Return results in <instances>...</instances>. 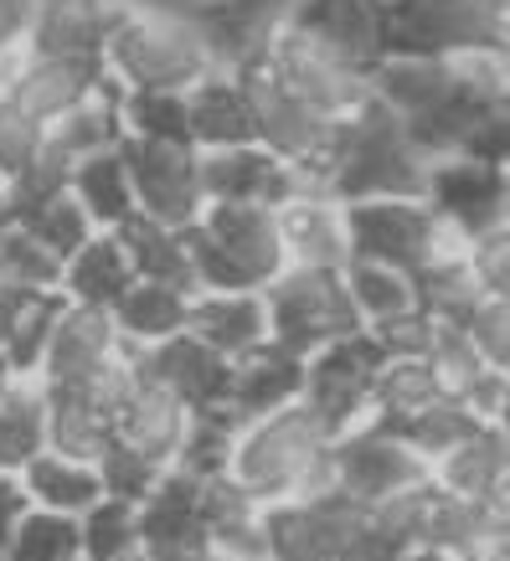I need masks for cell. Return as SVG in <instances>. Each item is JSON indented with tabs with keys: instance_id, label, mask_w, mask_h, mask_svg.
Here are the masks:
<instances>
[{
	"instance_id": "obj_22",
	"label": "cell",
	"mask_w": 510,
	"mask_h": 561,
	"mask_svg": "<svg viewBox=\"0 0 510 561\" xmlns=\"http://www.w3.org/2000/svg\"><path fill=\"white\" fill-rule=\"evenodd\" d=\"M186 135L196 150H227V145H253V99L238 72H212L196 88H186Z\"/></svg>"
},
{
	"instance_id": "obj_10",
	"label": "cell",
	"mask_w": 510,
	"mask_h": 561,
	"mask_svg": "<svg viewBox=\"0 0 510 561\" xmlns=\"http://www.w3.org/2000/svg\"><path fill=\"white\" fill-rule=\"evenodd\" d=\"M336 469H340V494L356 511H376L382 500L412 490V484H423L433 474L412 443H403L392 427L372 423V417L336 438Z\"/></svg>"
},
{
	"instance_id": "obj_23",
	"label": "cell",
	"mask_w": 510,
	"mask_h": 561,
	"mask_svg": "<svg viewBox=\"0 0 510 561\" xmlns=\"http://www.w3.org/2000/svg\"><path fill=\"white\" fill-rule=\"evenodd\" d=\"M433 479H439L443 490L475 500V505H506V479H510L506 423H479L443 459H433Z\"/></svg>"
},
{
	"instance_id": "obj_25",
	"label": "cell",
	"mask_w": 510,
	"mask_h": 561,
	"mask_svg": "<svg viewBox=\"0 0 510 561\" xmlns=\"http://www.w3.org/2000/svg\"><path fill=\"white\" fill-rule=\"evenodd\" d=\"M135 284L129 253H124L120 232H93L78 253L63 263V299L68 305H88V309H109L124 289Z\"/></svg>"
},
{
	"instance_id": "obj_53",
	"label": "cell",
	"mask_w": 510,
	"mask_h": 561,
	"mask_svg": "<svg viewBox=\"0 0 510 561\" xmlns=\"http://www.w3.org/2000/svg\"><path fill=\"white\" fill-rule=\"evenodd\" d=\"M0 294H5V289H0Z\"/></svg>"
},
{
	"instance_id": "obj_31",
	"label": "cell",
	"mask_w": 510,
	"mask_h": 561,
	"mask_svg": "<svg viewBox=\"0 0 510 561\" xmlns=\"http://www.w3.org/2000/svg\"><path fill=\"white\" fill-rule=\"evenodd\" d=\"M433 397H439V381L423 356H387L372 376V423L397 427L403 417L428 408Z\"/></svg>"
},
{
	"instance_id": "obj_37",
	"label": "cell",
	"mask_w": 510,
	"mask_h": 561,
	"mask_svg": "<svg viewBox=\"0 0 510 561\" xmlns=\"http://www.w3.org/2000/svg\"><path fill=\"white\" fill-rule=\"evenodd\" d=\"M114 438L109 412H99L83 397H47V448L68 459H99V448Z\"/></svg>"
},
{
	"instance_id": "obj_34",
	"label": "cell",
	"mask_w": 510,
	"mask_h": 561,
	"mask_svg": "<svg viewBox=\"0 0 510 561\" xmlns=\"http://www.w3.org/2000/svg\"><path fill=\"white\" fill-rule=\"evenodd\" d=\"M423 360H428V371H433V381H439L443 397H460V402L495 371L490 360L475 351V341L464 335V324H439V320H433V335H428Z\"/></svg>"
},
{
	"instance_id": "obj_3",
	"label": "cell",
	"mask_w": 510,
	"mask_h": 561,
	"mask_svg": "<svg viewBox=\"0 0 510 561\" xmlns=\"http://www.w3.org/2000/svg\"><path fill=\"white\" fill-rule=\"evenodd\" d=\"M330 433L305 402H290V408L269 412V417H253V423L238 427L233 438V463L227 474L238 479L242 490L273 505V500H290L294 484L305 479V469L330 448Z\"/></svg>"
},
{
	"instance_id": "obj_11",
	"label": "cell",
	"mask_w": 510,
	"mask_h": 561,
	"mask_svg": "<svg viewBox=\"0 0 510 561\" xmlns=\"http://www.w3.org/2000/svg\"><path fill=\"white\" fill-rule=\"evenodd\" d=\"M196 232H202L238 278L242 289H263L279 273L290 268L284 263V242H279V217L273 206L258 202H206L202 217H196Z\"/></svg>"
},
{
	"instance_id": "obj_35",
	"label": "cell",
	"mask_w": 510,
	"mask_h": 561,
	"mask_svg": "<svg viewBox=\"0 0 510 561\" xmlns=\"http://www.w3.org/2000/svg\"><path fill=\"white\" fill-rule=\"evenodd\" d=\"M78 546L83 561H129L139 557V526H135V505L99 494L83 515H78Z\"/></svg>"
},
{
	"instance_id": "obj_52",
	"label": "cell",
	"mask_w": 510,
	"mask_h": 561,
	"mask_svg": "<svg viewBox=\"0 0 510 561\" xmlns=\"http://www.w3.org/2000/svg\"><path fill=\"white\" fill-rule=\"evenodd\" d=\"M0 227H5V221H0Z\"/></svg>"
},
{
	"instance_id": "obj_2",
	"label": "cell",
	"mask_w": 510,
	"mask_h": 561,
	"mask_svg": "<svg viewBox=\"0 0 510 561\" xmlns=\"http://www.w3.org/2000/svg\"><path fill=\"white\" fill-rule=\"evenodd\" d=\"M428 160L408 139L403 119L387 103H361L351 119H340L336 150L325 160V191L336 202H376V196H423Z\"/></svg>"
},
{
	"instance_id": "obj_27",
	"label": "cell",
	"mask_w": 510,
	"mask_h": 561,
	"mask_svg": "<svg viewBox=\"0 0 510 561\" xmlns=\"http://www.w3.org/2000/svg\"><path fill=\"white\" fill-rule=\"evenodd\" d=\"M68 191L99 232H120L124 221L135 217V186H129V171H124V160H120V145L72 160Z\"/></svg>"
},
{
	"instance_id": "obj_13",
	"label": "cell",
	"mask_w": 510,
	"mask_h": 561,
	"mask_svg": "<svg viewBox=\"0 0 510 561\" xmlns=\"http://www.w3.org/2000/svg\"><path fill=\"white\" fill-rule=\"evenodd\" d=\"M361 515L366 511H356L345 494H330V500H273V505H263L269 561H336Z\"/></svg>"
},
{
	"instance_id": "obj_49",
	"label": "cell",
	"mask_w": 510,
	"mask_h": 561,
	"mask_svg": "<svg viewBox=\"0 0 510 561\" xmlns=\"http://www.w3.org/2000/svg\"><path fill=\"white\" fill-rule=\"evenodd\" d=\"M403 561H454V557H449V551H433V546H408Z\"/></svg>"
},
{
	"instance_id": "obj_17",
	"label": "cell",
	"mask_w": 510,
	"mask_h": 561,
	"mask_svg": "<svg viewBox=\"0 0 510 561\" xmlns=\"http://www.w3.org/2000/svg\"><path fill=\"white\" fill-rule=\"evenodd\" d=\"M99 72H103L99 57H68V51H36L32 47L21 57L16 78L5 83V99L16 103L21 114L52 124V119H63L72 103L99 83Z\"/></svg>"
},
{
	"instance_id": "obj_38",
	"label": "cell",
	"mask_w": 510,
	"mask_h": 561,
	"mask_svg": "<svg viewBox=\"0 0 510 561\" xmlns=\"http://www.w3.org/2000/svg\"><path fill=\"white\" fill-rule=\"evenodd\" d=\"M0 561H83L78 546V515H57V511H36L26 505V515L11 530V546Z\"/></svg>"
},
{
	"instance_id": "obj_12",
	"label": "cell",
	"mask_w": 510,
	"mask_h": 561,
	"mask_svg": "<svg viewBox=\"0 0 510 561\" xmlns=\"http://www.w3.org/2000/svg\"><path fill=\"white\" fill-rule=\"evenodd\" d=\"M423 202L433 206V217L454 232V238L475 242L495 227H506V165L490 160H433L428 171Z\"/></svg>"
},
{
	"instance_id": "obj_48",
	"label": "cell",
	"mask_w": 510,
	"mask_h": 561,
	"mask_svg": "<svg viewBox=\"0 0 510 561\" xmlns=\"http://www.w3.org/2000/svg\"><path fill=\"white\" fill-rule=\"evenodd\" d=\"M42 0H0V42H26Z\"/></svg>"
},
{
	"instance_id": "obj_14",
	"label": "cell",
	"mask_w": 510,
	"mask_h": 561,
	"mask_svg": "<svg viewBox=\"0 0 510 561\" xmlns=\"http://www.w3.org/2000/svg\"><path fill=\"white\" fill-rule=\"evenodd\" d=\"M139 551L170 561H196L206 551V520H202V484L181 469H166L145 500L135 505Z\"/></svg>"
},
{
	"instance_id": "obj_28",
	"label": "cell",
	"mask_w": 510,
	"mask_h": 561,
	"mask_svg": "<svg viewBox=\"0 0 510 561\" xmlns=\"http://www.w3.org/2000/svg\"><path fill=\"white\" fill-rule=\"evenodd\" d=\"M16 479L36 511H57V515H83L103 494L99 469L88 459H68V454H57V448H42Z\"/></svg>"
},
{
	"instance_id": "obj_42",
	"label": "cell",
	"mask_w": 510,
	"mask_h": 561,
	"mask_svg": "<svg viewBox=\"0 0 510 561\" xmlns=\"http://www.w3.org/2000/svg\"><path fill=\"white\" fill-rule=\"evenodd\" d=\"M93 469H99V484L103 494H114V500H129V505H139L145 494L160 484V474H166V463L145 459L139 448H129L124 438H109L99 448V459H93Z\"/></svg>"
},
{
	"instance_id": "obj_33",
	"label": "cell",
	"mask_w": 510,
	"mask_h": 561,
	"mask_svg": "<svg viewBox=\"0 0 510 561\" xmlns=\"http://www.w3.org/2000/svg\"><path fill=\"white\" fill-rule=\"evenodd\" d=\"M340 278H345V294H351V305H356V314H361V330L376 324V320H392V314L418 309V299H412V278L408 273H397V268L351 257V263L340 268Z\"/></svg>"
},
{
	"instance_id": "obj_46",
	"label": "cell",
	"mask_w": 510,
	"mask_h": 561,
	"mask_svg": "<svg viewBox=\"0 0 510 561\" xmlns=\"http://www.w3.org/2000/svg\"><path fill=\"white\" fill-rule=\"evenodd\" d=\"M403 551H408V546H397L387 530L376 526L372 515H361L356 526H351V536H345V546H340L336 561H403Z\"/></svg>"
},
{
	"instance_id": "obj_29",
	"label": "cell",
	"mask_w": 510,
	"mask_h": 561,
	"mask_svg": "<svg viewBox=\"0 0 510 561\" xmlns=\"http://www.w3.org/2000/svg\"><path fill=\"white\" fill-rule=\"evenodd\" d=\"M120 242L129 253V268L135 278H150V284H170L181 294H196V278H191V257H186V227H160L150 217H129L120 227Z\"/></svg>"
},
{
	"instance_id": "obj_20",
	"label": "cell",
	"mask_w": 510,
	"mask_h": 561,
	"mask_svg": "<svg viewBox=\"0 0 510 561\" xmlns=\"http://www.w3.org/2000/svg\"><path fill=\"white\" fill-rule=\"evenodd\" d=\"M273 217H279V242H284L290 268H345L351 263L345 211L330 191H305L294 202L273 206Z\"/></svg>"
},
{
	"instance_id": "obj_43",
	"label": "cell",
	"mask_w": 510,
	"mask_h": 561,
	"mask_svg": "<svg viewBox=\"0 0 510 561\" xmlns=\"http://www.w3.org/2000/svg\"><path fill=\"white\" fill-rule=\"evenodd\" d=\"M42 145H47V124L32 119V114H21L16 103L0 93V186L16 181L36 154H42Z\"/></svg>"
},
{
	"instance_id": "obj_45",
	"label": "cell",
	"mask_w": 510,
	"mask_h": 561,
	"mask_svg": "<svg viewBox=\"0 0 510 561\" xmlns=\"http://www.w3.org/2000/svg\"><path fill=\"white\" fill-rule=\"evenodd\" d=\"M469 268H475V284L490 299H510V248H506V227H495L485 238L469 242Z\"/></svg>"
},
{
	"instance_id": "obj_50",
	"label": "cell",
	"mask_w": 510,
	"mask_h": 561,
	"mask_svg": "<svg viewBox=\"0 0 510 561\" xmlns=\"http://www.w3.org/2000/svg\"><path fill=\"white\" fill-rule=\"evenodd\" d=\"M11 381H16V371H11V366L0 360V397H5V387H11Z\"/></svg>"
},
{
	"instance_id": "obj_5",
	"label": "cell",
	"mask_w": 510,
	"mask_h": 561,
	"mask_svg": "<svg viewBox=\"0 0 510 561\" xmlns=\"http://www.w3.org/2000/svg\"><path fill=\"white\" fill-rule=\"evenodd\" d=\"M258 294L269 309V341H279L294 356H309V351L361 330V314L345 294L340 268H284Z\"/></svg>"
},
{
	"instance_id": "obj_8",
	"label": "cell",
	"mask_w": 510,
	"mask_h": 561,
	"mask_svg": "<svg viewBox=\"0 0 510 561\" xmlns=\"http://www.w3.org/2000/svg\"><path fill=\"white\" fill-rule=\"evenodd\" d=\"M120 160L135 186V211L160 227H191L202 217V150L196 145H166V139H120Z\"/></svg>"
},
{
	"instance_id": "obj_1",
	"label": "cell",
	"mask_w": 510,
	"mask_h": 561,
	"mask_svg": "<svg viewBox=\"0 0 510 561\" xmlns=\"http://www.w3.org/2000/svg\"><path fill=\"white\" fill-rule=\"evenodd\" d=\"M103 72L120 88H170L186 93L222 72V51L196 5L175 0H129L99 51Z\"/></svg>"
},
{
	"instance_id": "obj_16",
	"label": "cell",
	"mask_w": 510,
	"mask_h": 561,
	"mask_svg": "<svg viewBox=\"0 0 510 561\" xmlns=\"http://www.w3.org/2000/svg\"><path fill=\"white\" fill-rule=\"evenodd\" d=\"M290 26L336 47L361 68H376L387 51V0H294Z\"/></svg>"
},
{
	"instance_id": "obj_44",
	"label": "cell",
	"mask_w": 510,
	"mask_h": 561,
	"mask_svg": "<svg viewBox=\"0 0 510 561\" xmlns=\"http://www.w3.org/2000/svg\"><path fill=\"white\" fill-rule=\"evenodd\" d=\"M464 335L475 341V351L490 360L495 371L510 366V299H479L475 314L464 320Z\"/></svg>"
},
{
	"instance_id": "obj_9",
	"label": "cell",
	"mask_w": 510,
	"mask_h": 561,
	"mask_svg": "<svg viewBox=\"0 0 510 561\" xmlns=\"http://www.w3.org/2000/svg\"><path fill=\"white\" fill-rule=\"evenodd\" d=\"M376 366H382V351L372 345L366 330L340 335V341L305 356V391H299V402L320 417L330 438H340V433H351V427H361L372 417Z\"/></svg>"
},
{
	"instance_id": "obj_41",
	"label": "cell",
	"mask_w": 510,
	"mask_h": 561,
	"mask_svg": "<svg viewBox=\"0 0 510 561\" xmlns=\"http://www.w3.org/2000/svg\"><path fill=\"white\" fill-rule=\"evenodd\" d=\"M63 284V263L21 227H0V289H21V294H42Z\"/></svg>"
},
{
	"instance_id": "obj_40",
	"label": "cell",
	"mask_w": 510,
	"mask_h": 561,
	"mask_svg": "<svg viewBox=\"0 0 510 561\" xmlns=\"http://www.w3.org/2000/svg\"><path fill=\"white\" fill-rule=\"evenodd\" d=\"M11 227L32 232V238L42 242V248H47L52 257H57V263H68V257L78 253V248H83V242L93 238V232H99V227L88 221L83 206L72 202V191H57L52 202H42L36 211H26L21 221H11Z\"/></svg>"
},
{
	"instance_id": "obj_21",
	"label": "cell",
	"mask_w": 510,
	"mask_h": 561,
	"mask_svg": "<svg viewBox=\"0 0 510 561\" xmlns=\"http://www.w3.org/2000/svg\"><path fill=\"white\" fill-rule=\"evenodd\" d=\"M186 335L238 360L269 341V309L258 289H196L186 299Z\"/></svg>"
},
{
	"instance_id": "obj_30",
	"label": "cell",
	"mask_w": 510,
	"mask_h": 561,
	"mask_svg": "<svg viewBox=\"0 0 510 561\" xmlns=\"http://www.w3.org/2000/svg\"><path fill=\"white\" fill-rule=\"evenodd\" d=\"M47 448V391L36 376H16L0 397V474H21Z\"/></svg>"
},
{
	"instance_id": "obj_39",
	"label": "cell",
	"mask_w": 510,
	"mask_h": 561,
	"mask_svg": "<svg viewBox=\"0 0 510 561\" xmlns=\"http://www.w3.org/2000/svg\"><path fill=\"white\" fill-rule=\"evenodd\" d=\"M120 119H124V135H135V139L191 145V135H186V93H170V88H124Z\"/></svg>"
},
{
	"instance_id": "obj_51",
	"label": "cell",
	"mask_w": 510,
	"mask_h": 561,
	"mask_svg": "<svg viewBox=\"0 0 510 561\" xmlns=\"http://www.w3.org/2000/svg\"><path fill=\"white\" fill-rule=\"evenodd\" d=\"M0 221H5V186H0Z\"/></svg>"
},
{
	"instance_id": "obj_7",
	"label": "cell",
	"mask_w": 510,
	"mask_h": 561,
	"mask_svg": "<svg viewBox=\"0 0 510 561\" xmlns=\"http://www.w3.org/2000/svg\"><path fill=\"white\" fill-rule=\"evenodd\" d=\"M263 62H269V72L290 88L294 99L320 108L325 119H351L361 103H372V68L340 57L336 47L315 42L299 26H284V32L273 36Z\"/></svg>"
},
{
	"instance_id": "obj_6",
	"label": "cell",
	"mask_w": 510,
	"mask_h": 561,
	"mask_svg": "<svg viewBox=\"0 0 510 561\" xmlns=\"http://www.w3.org/2000/svg\"><path fill=\"white\" fill-rule=\"evenodd\" d=\"M345 211V248L361 263H382L397 273H418L454 232L433 217L423 196H376V202H340ZM464 242V238H460Z\"/></svg>"
},
{
	"instance_id": "obj_47",
	"label": "cell",
	"mask_w": 510,
	"mask_h": 561,
	"mask_svg": "<svg viewBox=\"0 0 510 561\" xmlns=\"http://www.w3.org/2000/svg\"><path fill=\"white\" fill-rule=\"evenodd\" d=\"M26 490H21L16 474H0V557H5V546H11V530H16V520L26 515Z\"/></svg>"
},
{
	"instance_id": "obj_32",
	"label": "cell",
	"mask_w": 510,
	"mask_h": 561,
	"mask_svg": "<svg viewBox=\"0 0 510 561\" xmlns=\"http://www.w3.org/2000/svg\"><path fill=\"white\" fill-rule=\"evenodd\" d=\"M233 438H238V423L227 408H212V412H191L186 423V438L175 448L170 469H181L186 479L206 484V479H222L227 463H233Z\"/></svg>"
},
{
	"instance_id": "obj_18",
	"label": "cell",
	"mask_w": 510,
	"mask_h": 561,
	"mask_svg": "<svg viewBox=\"0 0 510 561\" xmlns=\"http://www.w3.org/2000/svg\"><path fill=\"white\" fill-rule=\"evenodd\" d=\"M135 360L155 381H166L191 412H212L227 408V381H233V360L217 356L212 345H202L196 335H170V341L150 345V351H135Z\"/></svg>"
},
{
	"instance_id": "obj_36",
	"label": "cell",
	"mask_w": 510,
	"mask_h": 561,
	"mask_svg": "<svg viewBox=\"0 0 510 561\" xmlns=\"http://www.w3.org/2000/svg\"><path fill=\"white\" fill-rule=\"evenodd\" d=\"M475 427H479L475 412L464 408L460 397H443V391H439L428 408H418L412 417H403V423L392 427V433H397L403 443H412V448H418V454L428 459V469H433V459H443V454H449L454 443L469 438Z\"/></svg>"
},
{
	"instance_id": "obj_24",
	"label": "cell",
	"mask_w": 510,
	"mask_h": 561,
	"mask_svg": "<svg viewBox=\"0 0 510 561\" xmlns=\"http://www.w3.org/2000/svg\"><path fill=\"white\" fill-rule=\"evenodd\" d=\"M120 99H124V88L114 83L109 72H99V83L88 88V93L72 103L63 119L47 124V145H57V150L68 154V160H83V154L114 150V145L124 139Z\"/></svg>"
},
{
	"instance_id": "obj_15",
	"label": "cell",
	"mask_w": 510,
	"mask_h": 561,
	"mask_svg": "<svg viewBox=\"0 0 510 561\" xmlns=\"http://www.w3.org/2000/svg\"><path fill=\"white\" fill-rule=\"evenodd\" d=\"M186 423H191V408L166 387V381H155L145 366L135 360V371H129V387L124 397L114 402V438H124L129 448H139L145 459L166 463L175 459V448L186 438Z\"/></svg>"
},
{
	"instance_id": "obj_19",
	"label": "cell",
	"mask_w": 510,
	"mask_h": 561,
	"mask_svg": "<svg viewBox=\"0 0 510 561\" xmlns=\"http://www.w3.org/2000/svg\"><path fill=\"white\" fill-rule=\"evenodd\" d=\"M299 391H305V356L284 351L279 341H263L248 356L233 360L227 412L242 427V423H253V417H269V412L299 402Z\"/></svg>"
},
{
	"instance_id": "obj_26",
	"label": "cell",
	"mask_w": 510,
	"mask_h": 561,
	"mask_svg": "<svg viewBox=\"0 0 510 561\" xmlns=\"http://www.w3.org/2000/svg\"><path fill=\"white\" fill-rule=\"evenodd\" d=\"M186 299L191 294L170 289V284L135 278V284L109 305V320H114V330H120V341L129 345V351H150V345H160L186 330Z\"/></svg>"
},
{
	"instance_id": "obj_4",
	"label": "cell",
	"mask_w": 510,
	"mask_h": 561,
	"mask_svg": "<svg viewBox=\"0 0 510 561\" xmlns=\"http://www.w3.org/2000/svg\"><path fill=\"white\" fill-rule=\"evenodd\" d=\"M506 51V0H387L382 57Z\"/></svg>"
}]
</instances>
